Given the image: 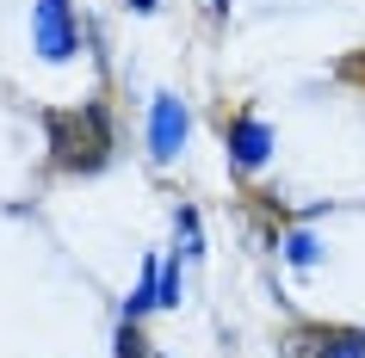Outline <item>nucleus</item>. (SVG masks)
Wrapping results in <instances>:
<instances>
[{"label":"nucleus","mask_w":365,"mask_h":358,"mask_svg":"<svg viewBox=\"0 0 365 358\" xmlns=\"http://www.w3.org/2000/svg\"><path fill=\"white\" fill-rule=\"evenodd\" d=\"M112 154V124L99 105H81V112H50V161L62 173H93L106 167Z\"/></svg>","instance_id":"f257e3e1"},{"label":"nucleus","mask_w":365,"mask_h":358,"mask_svg":"<svg viewBox=\"0 0 365 358\" xmlns=\"http://www.w3.org/2000/svg\"><path fill=\"white\" fill-rule=\"evenodd\" d=\"M31 43L43 62H68L75 56V25H68V0H38L31 13Z\"/></svg>","instance_id":"f03ea898"},{"label":"nucleus","mask_w":365,"mask_h":358,"mask_svg":"<svg viewBox=\"0 0 365 358\" xmlns=\"http://www.w3.org/2000/svg\"><path fill=\"white\" fill-rule=\"evenodd\" d=\"M180 142H186V105L161 93V99H155V117H149V149H155V161H173Z\"/></svg>","instance_id":"7ed1b4c3"},{"label":"nucleus","mask_w":365,"mask_h":358,"mask_svg":"<svg viewBox=\"0 0 365 358\" xmlns=\"http://www.w3.org/2000/svg\"><path fill=\"white\" fill-rule=\"evenodd\" d=\"M267 149H272V130L260 124V117H235L230 124V154H235V167H260L267 161Z\"/></svg>","instance_id":"20e7f679"},{"label":"nucleus","mask_w":365,"mask_h":358,"mask_svg":"<svg viewBox=\"0 0 365 358\" xmlns=\"http://www.w3.org/2000/svg\"><path fill=\"white\" fill-rule=\"evenodd\" d=\"M322 358H365V339L359 334H341V339H328Z\"/></svg>","instance_id":"39448f33"},{"label":"nucleus","mask_w":365,"mask_h":358,"mask_svg":"<svg viewBox=\"0 0 365 358\" xmlns=\"http://www.w3.org/2000/svg\"><path fill=\"white\" fill-rule=\"evenodd\" d=\"M118 358H149V352H143V334H136V321H124V334H118Z\"/></svg>","instance_id":"423d86ee"},{"label":"nucleus","mask_w":365,"mask_h":358,"mask_svg":"<svg viewBox=\"0 0 365 358\" xmlns=\"http://www.w3.org/2000/svg\"><path fill=\"white\" fill-rule=\"evenodd\" d=\"M180 241H186V253H198V216L192 210H180Z\"/></svg>","instance_id":"0eeeda50"},{"label":"nucleus","mask_w":365,"mask_h":358,"mask_svg":"<svg viewBox=\"0 0 365 358\" xmlns=\"http://www.w3.org/2000/svg\"><path fill=\"white\" fill-rule=\"evenodd\" d=\"M291 260L309 265V260H316V241H309V235H291Z\"/></svg>","instance_id":"6e6552de"},{"label":"nucleus","mask_w":365,"mask_h":358,"mask_svg":"<svg viewBox=\"0 0 365 358\" xmlns=\"http://www.w3.org/2000/svg\"><path fill=\"white\" fill-rule=\"evenodd\" d=\"M161 302H180V265H168V272H161Z\"/></svg>","instance_id":"1a4fd4ad"},{"label":"nucleus","mask_w":365,"mask_h":358,"mask_svg":"<svg viewBox=\"0 0 365 358\" xmlns=\"http://www.w3.org/2000/svg\"><path fill=\"white\" fill-rule=\"evenodd\" d=\"M130 6H136V13H149V6H155V0H130Z\"/></svg>","instance_id":"9d476101"}]
</instances>
